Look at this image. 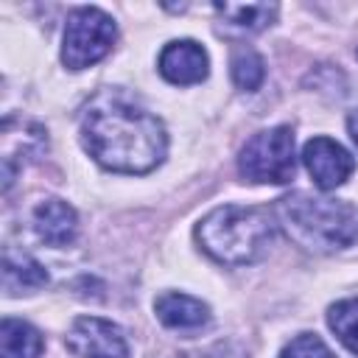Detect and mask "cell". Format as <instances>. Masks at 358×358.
Returning <instances> with one entry per match:
<instances>
[{"label":"cell","instance_id":"obj_16","mask_svg":"<svg viewBox=\"0 0 358 358\" xmlns=\"http://www.w3.org/2000/svg\"><path fill=\"white\" fill-rule=\"evenodd\" d=\"M280 358H336V355L316 333H299L282 347Z\"/></svg>","mask_w":358,"mask_h":358},{"label":"cell","instance_id":"obj_13","mask_svg":"<svg viewBox=\"0 0 358 358\" xmlns=\"http://www.w3.org/2000/svg\"><path fill=\"white\" fill-rule=\"evenodd\" d=\"M215 11L238 31H260L277 17L274 3H215Z\"/></svg>","mask_w":358,"mask_h":358},{"label":"cell","instance_id":"obj_11","mask_svg":"<svg viewBox=\"0 0 358 358\" xmlns=\"http://www.w3.org/2000/svg\"><path fill=\"white\" fill-rule=\"evenodd\" d=\"M48 285V271L42 263H36L25 252H11L6 249L3 255V288L8 296L17 294H31L36 288Z\"/></svg>","mask_w":358,"mask_h":358},{"label":"cell","instance_id":"obj_12","mask_svg":"<svg viewBox=\"0 0 358 358\" xmlns=\"http://www.w3.org/2000/svg\"><path fill=\"white\" fill-rule=\"evenodd\" d=\"M42 350L45 341L34 324L11 316L0 322V358H39Z\"/></svg>","mask_w":358,"mask_h":358},{"label":"cell","instance_id":"obj_6","mask_svg":"<svg viewBox=\"0 0 358 358\" xmlns=\"http://www.w3.org/2000/svg\"><path fill=\"white\" fill-rule=\"evenodd\" d=\"M76 358H129V344L123 330L101 316H78L64 338Z\"/></svg>","mask_w":358,"mask_h":358},{"label":"cell","instance_id":"obj_9","mask_svg":"<svg viewBox=\"0 0 358 358\" xmlns=\"http://www.w3.org/2000/svg\"><path fill=\"white\" fill-rule=\"evenodd\" d=\"M34 229H36L39 241H45L48 246H67L76 241L78 215L67 201L45 199L34 210Z\"/></svg>","mask_w":358,"mask_h":358},{"label":"cell","instance_id":"obj_4","mask_svg":"<svg viewBox=\"0 0 358 358\" xmlns=\"http://www.w3.org/2000/svg\"><path fill=\"white\" fill-rule=\"evenodd\" d=\"M238 171L246 182L255 185H285L294 179V131L288 126H274L257 131L238 157Z\"/></svg>","mask_w":358,"mask_h":358},{"label":"cell","instance_id":"obj_15","mask_svg":"<svg viewBox=\"0 0 358 358\" xmlns=\"http://www.w3.org/2000/svg\"><path fill=\"white\" fill-rule=\"evenodd\" d=\"M266 78V64L257 50L252 48H238L232 53V81L243 92H255Z\"/></svg>","mask_w":358,"mask_h":358},{"label":"cell","instance_id":"obj_3","mask_svg":"<svg viewBox=\"0 0 358 358\" xmlns=\"http://www.w3.org/2000/svg\"><path fill=\"white\" fill-rule=\"evenodd\" d=\"M196 241L218 263L227 266L255 263L268 252L274 241V213L243 204L215 207L199 221Z\"/></svg>","mask_w":358,"mask_h":358},{"label":"cell","instance_id":"obj_5","mask_svg":"<svg viewBox=\"0 0 358 358\" xmlns=\"http://www.w3.org/2000/svg\"><path fill=\"white\" fill-rule=\"evenodd\" d=\"M117 28L115 20L95 8V6H81L67 17L64 39H62V62L70 70H84L101 62L112 45H115Z\"/></svg>","mask_w":358,"mask_h":358},{"label":"cell","instance_id":"obj_7","mask_svg":"<svg viewBox=\"0 0 358 358\" xmlns=\"http://www.w3.org/2000/svg\"><path fill=\"white\" fill-rule=\"evenodd\" d=\"M302 162H305L308 173L313 176L316 187H322V190H336L355 171V159L350 157V151L330 137L308 140L302 148Z\"/></svg>","mask_w":358,"mask_h":358},{"label":"cell","instance_id":"obj_14","mask_svg":"<svg viewBox=\"0 0 358 358\" xmlns=\"http://www.w3.org/2000/svg\"><path fill=\"white\" fill-rule=\"evenodd\" d=\"M327 324L336 333V338L358 355V296L355 299H341L330 305L327 310Z\"/></svg>","mask_w":358,"mask_h":358},{"label":"cell","instance_id":"obj_2","mask_svg":"<svg viewBox=\"0 0 358 358\" xmlns=\"http://www.w3.org/2000/svg\"><path fill=\"white\" fill-rule=\"evenodd\" d=\"M274 221L310 252H336L358 243V207L310 193H288L274 204Z\"/></svg>","mask_w":358,"mask_h":358},{"label":"cell","instance_id":"obj_1","mask_svg":"<svg viewBox=\"0 0 358 358\" xmlns=\"http://www.w3.org/2000/svg\"><path fill=\"white\" fill-rule=\"evenodd\" d=\"M81 143L87 154L117 173L154 171L168 148L165 126L123 92H98L81 115Z\"/></svg>","mask_w":358,"mask_h":358},{"label":"cell","instance_id":"obj_10","mask_svg":"<svg viewBox=\"0 0 358 358\" xmlns=\"http://www.w3.org/2000/svg\"><path fill=\"white\" fill-rule=\"evenodd\" d=\"M154 310H157V319L173 330H199L210 322V308L190 294H176V291L162 294L157 296Z\"/></svg>","mask_w":358,"mask_h":358},{"label":"cell","instance_id":"obj_8","mask_svg":"<svg viewBox=\"0 0 358 358\" xmlns=\"http://www.w3.org/2000/svg\"><path fill=\"white\" fill-rule=\"evenodd\" d=\"M159 73L171 84H199L210 73L207 50L193 39H173L159 53Z\"/></svg>","mask_w":358,"mask_h":358},{"label":"cell","instance_id":"obj_17","mask_svg":"<svg viewBox=\"0 0 358 358\" xmlns=\"http://www.w3.org/2000/svg\"><path fill=\"white\" fill-rule=\"evenodd\" d=\"M347 129H350V137L355 140V145H358V109L347 117Z\"/></svg>","mask_w":358,"mask_h":358}]
</instances>
